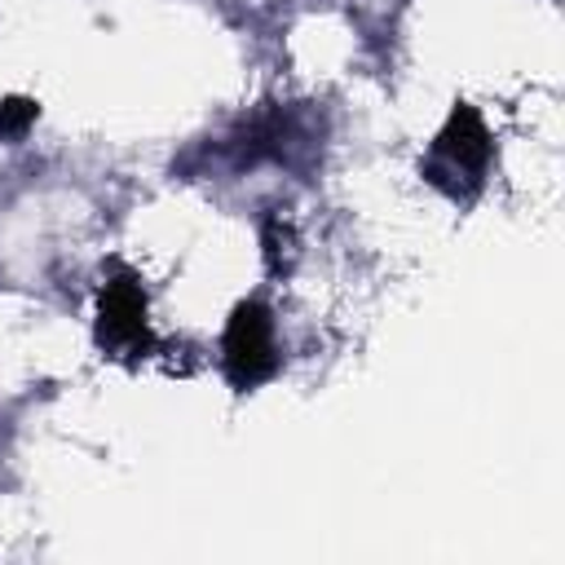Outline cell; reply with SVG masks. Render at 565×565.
I'll return each mask as SVG.
<instances>
[{
	"label": "cell",
	"mask_w": 565,
	"mask_h": 565,
	"mask_svg": "<svg viewBox=\"0 0 565 565\" xmlns=\"http://www.w3.org/2000/svg\"><path fill=\"white\" fill-rule=\"evenodd\" d=\"M225 375L234 388H256L260 380L274 375L278 366V344H274V318L265 305L243 300L230 322H225Z\"/></svg>",
	"instance_id": "6da1fadb"
},
{
	"label": "cell",
	"mask_w": 565,
	"mask_h": 565,
	"mask_svg": "<svg viewBox=\"0 0 565 565\" xmlns=\"http://www.w3.org/2000/svg\"><path fill=\"white\" fill-rule=\"evenodd\" d=\"M97 335L110 349H128L146 340V296L137 278H110L97 300Z\"/></svg>",
	"instance_id": "7a4b0ae2"
},
{
	"label": "cell",
	"mask_w": 565,
	"mask_h": 565,
	"mask_svg": "<svg viewBox=\"0 0 565 565\" xmlns=\"http://www.w3.org/2000/svg\"><path fill=\"white\" fill-rule=\"evenodd\" d=\"M437 154L459 172H481L490 159V132L472 106H455L446 128L437 132Z\"/></svg>",
	"instance_id": "3957f363"
},
{
	"label": "cell",
	"mask_w": 565,
	"mask_h": 565,
	"mask_svg": "<svg viewBox=\"0 0 565 565\" xmlns=\"http://www.w3.org/2000/svg\"><path fill=\"white\" fill-rule=\"evenodd\" d=\"M35 115H40V106H35L31 97H9V102H0V137H22V132L35 124Z\"/></svg>",
	"instance_id": "277c9868"
}]
</instances>
